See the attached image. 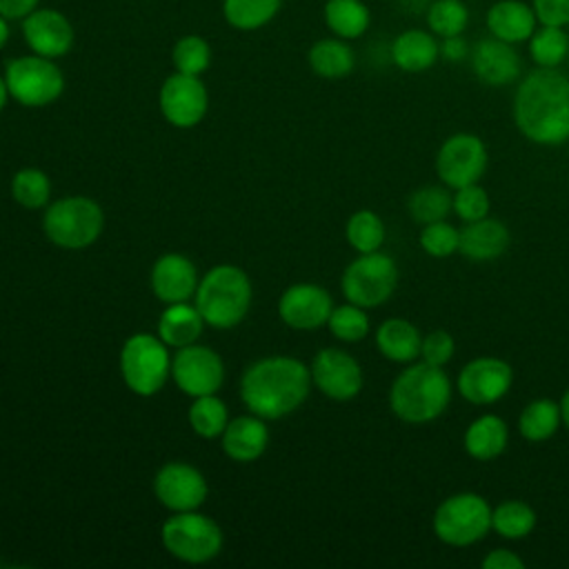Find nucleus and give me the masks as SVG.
Returning <instances> with one entry per match:
<instances>
[{
    "mask_svg": "<svg viewBox=\"0 0 569 569\" xmlns=\"http://www.w3.org/2000/svg\"><path fill=\"white\" fill-rule=\"evenodd\" d=\"M518 131L542 147L569 140V78L558 67H538L527 73L513 96Z\"/></svg>",
    "mask_w": 569,
    "mask_h": 569,
    "instance_id": "1",
    "label": "nucleus"
},
{
    "mask_svg": "<svg viewBox=\"0 0 569 569\" xmlns=\"http://www.w3.org/2000/svg\"><path fill=\"white\" fill-rule=\"evenodd\" d=\"M311 369L291 356H269L253 362L240 382L242 402L262 420L296 411L309 396Z\"/></svg>",
    "mask_w": 569,
    "mask_h": 569,
    "instance_id": "2",
    "label": "nucleus"
},
{
    "mask_svg": "<svg viewBox=\"0 0 569 569\" xmlns=\"http://www.w3.org/2000/svg\"><path fill=\"white\" fill-rule=\"evenodd\" d=\"M451 400V380L442 367L425 360L402 369L389 389V407L396 418L409 425H425L440 418Z\"/></svg>",
    "mask_w": 569,
    "mask_h": 569,
    "instance_id": "3",
    "label": "nucleus"
},
{
    "mask_svg": "<svg viewBox=\"0 0 569 569\" xmlns=\"http://www.w3.org/2000/svg\"><path fill=\"white\" fill-rule=\"evenodd\" d=\"M251 282L240 267L216 264L196 287V307L216 329L236 327L249 311Z\"/></svg>",
    "mask_w": 569,
    "mask_h": 569,
    "instance_id": "4",
    "label": "nucleus"
},
{
    "mask_svg": "<svg viewBox=\"0 0 569 569\" xmlns=\"http://www.w3.org/2000/svg\"><path fill=\"white\" fill-rule=\"evenodd\" d=\"M104 227L100 204L87 196L56 200L42 218L47 238L62 249H84L98 240Z\"/></svg>",
    "mask_w": 569,
    "mask_h": 569,
    "instance_id": "5",
    "label": "nucleus"
},
{
    "mask_svg": "<svg viewBox=\"0 0 569 569\" xmlns=\"http://www.w3.org/2000/svg\"><path fill=\"white\" fill-rule=\"evenodd\" d=\"M433 533L449 547H469L491 529V507L473 491H460L445 498L433 511Z\"/></svg>",
    "mask_w": 569,
    "mask_h": 569,
    "instance_id": "6",
    "label": "nucleus"
},
{
    "mask_svg": "<svg viewBox=\"0 0 569 569\" xmlns=\"http://www.w3.org/2000/svg\"><path fill=\"white\" fill-rule=\"evenodd\" d=\"M164 549L184 562H207L222 549V529L209 516L193 511H176L160 529Z\"/></svg>",
    "mask_w": 569,
    "mask_h": 569,
    "instance_id": "7",
    "label": "nucleus"
},
{
    "mask_svg": "<svg viewBox=\"0 0 569 569\" xmlns=\"http://www.w3.org/2000/svg\"><path fill=\"white\" fill-rule=\"evenodd\" d=\"M120 371L133 393H158L171 373L167 345L151 333L129 336L120 351Z\"/></svg>",
    "mask_w": 569,
    "mask_h": 569,
    "instance_id": "8",
    "label": "nucleus"
},
{
    "mask_svg": "<svg viewBox=\"0 0 569 569\" xmlns=\"http://www.w3.org/2000/svg\"><path fill=\"white\" fill-rule=\"evenodd\" d=\"M4 80L9 96L24 107H44L56 102L64 91L60 67L44 56H18L7 62Z\"/></svg>",
    "mask_w": 569,
    "mask_h": 569,
    "instance_id": "9",
    "label": "nucleus"
},
{
    "mask_svg": "<svg viewBox=\"0 0 569 569\" xmlns=\"http://www.w3.org/2000/svg\"><path fill=\"white\" fill-rule=\"evenodd\" d=\"M340 284L347 302L365 309L380 307L391 298L398 284V267L387 253H360L345 269Z\"/></svg>",
    "mask_w": 569,
    "mask_h": 569,
    "instance_id": "10",
    "label": "nucleus"
},
{
    "mask_svg": "<svg viewBox=\"0 0 569 569\" xmlns=\"http://www.w3.org/2000/svg\"><path fill=\"white\" fill-rule=\"evenodd\" d=\"M489 153L485 142L473 133L449 136L436 153V173L449 189L473 184L487 171Z\"/></svg>",
    "mask_w": 569,
    "mask_h": 569,
    "instance_id": "11",
    "label": "nucleus"
},
{
    "mask_svg": "<svg viewBox=\"0 0 569 569\" xmlns=\"http://www.w3.org/2000/svg\"><path fill=\"white\" fill-rule=\"evenodd\" d=\"M513 385V369L496 356H478L469 360L456 378L458 393L471 405H493L502 400Z\"/></svg>",
    "mask_w": 569,
    "mask_h": 569,
    "instance_id": "12",
    "label": "nucleus"
},
{
    "mask_svg": "<svg viewBox=\"0 0 569 569\" xmlns=\"http://www.w3.org/2000/svg\"><path fill=\"white\" fill-rule=\"evenodd\" d=\"M158 104L169 124L178 129H189L204 118L209 107V93L200 76L176 71L162 82Z\"/></svg>",
    "mask_w": 569,
    "mask_h": 569,
    "instance_id": "13",
    "label": "nucleus"
},
{
    "mask_svg": "<svg viewBox=\"0 0 569 569\" xmlns=\"http://www.w3.org/2000/svg\"><path fill=\"white\" fill-rule=\"evenodd\" d=\"M171 376L182 393L198 398L220 389L224 380V365L213 349L193 342L178 349L171 360Z\"/></svg>",
    "mask_w": 569,
    "mask_h": 569,
    "instance_id": "14",
    "label": "nucleus"
},
{
    "mask_svg": "<svg viewBox=\"0 0 569 569\" xmlns=\"http://www.w3.org/2000/svg\"><path fill=\"white\" fill-rule=\"evenodd\" d=\"M311 382L331 400H351L362 389V369L342 349H320L311 362Z\"/></svg>",
    "mask_w": 569,
    "mask_h": 569,
    "instance_id": "15",
    "label": "nucleus"
},
{
    "mask_svg": "<svg viewBox=\"0 0 569 569\" xmlns=\"http://www.w3.org/2000/svg\"><path fill=\"white\" fill-rule=\"evenodd\" d=\"M156 498L171 511H193L209 493L204 476L187 462H167L153 480Z\"/></svg>",
    "mask_w": 569,
    "mask_h": 569,
    "instance_id": "16",
    "label": "nucleus"
},
{
    "mask_svg": "<svg viewBox=\"0 0 569 569\" xmlns=\"http://www.w3.org/2000/svg\"><path fill=\"white\" fill-rule=\"evenodd\" d=\"M22 38L33 53L56 60L71 51L76 33L64 13L38 7L22 18Z\"/></svg>",
    "mask_w": 569,
    "mask_h": 569,
    "instance_id": "17",
    "label": "nucleus"
},
{
    "mask_svg": "<svg viewBox=\"0 0 569 569\" xmlns=\"http://www.w3.org/2000/svg\"><path fill=\"white\" fill-rule=\"evenodd\" d=\"M333 309V300L327 289L311 282L291 284L278 302V313L284 325L309 331L327 325Z\"/></svg>",
    "mask_w": 569,
    "mask_h": 569,
    "instance_id": "18",
    "label": "nucleus"
},
{
    "mask_svg": "<svg viewBox=\"0 0 569 569\" xmlns=\"http://www.w3.org/2000/svg\"><path fill=\"white\" fill-rule=\"evenodd\" d=\"M471 69L478 80L491 87L511 84L522 69L518 51L498 38H485L471 49Z\"/></svg>",
    "mask_w": 569,
    "mask_h": 569,
    "instance_id": "19",
    "label": "nucleus"
},
{
    "mask_svg": "<svg viewBox=\"0 0 569 569\" xmlns=\"http://www.w3.org/2000/svg\"><path fill=\"white\" fill-rule=\"evenodd\" d=\"M198 287V273L193 262L180 253H164L151 267V289L167 302H187Z\"/></svg>",
    "mask_w": 569,
    "mask_h": 569,
    "instance_id": "20",
    "label": "nucleus"
},
{
    "mask_svg": "<svg viewBox=\"0 0 569 569\" xmlns=\"http://www.w3.org/2000/svg\"><path fill=\"white\" fill-rule=\"evenodd\" d=\"M511 242V233L507 229L505 222L496 220V218H480L473 222H465V227L460 229V244L458 251L476 262H487V260H496L498 256H502L507 251Z\"/></svg>",
    "mask_w": 569,
    "mask_h": 569,
    "instance_id": "21",
    "label": "nucleus"
},
{
    "mask_svg": "<svg viewBox=\"0 0 569 569\" xmlns=\"http://www.w3.org/2000/svg\"><path fill=\"white\" fill-rule=\"evenodd\" d=\"M269 429L260 416H240L227 422L222 431V449L236 462H251L264 453Z\"/></svg>",
    "mask_w": 569,
    "mask_h": 569,
    "instance_id": "22",
    "label": "nucleus"
},
{
    "mask_svg": "<svg viewBox=\"0 0 569 569\" xmlns=\"http://www.w3.org/2000/svg\"><path fill=\"white\" fill-rule=\"evenodd\" d=\"M487 27L493 38L509 44L525 42L536 31L533 7L520 0H500L487 11Z\"/></svg>",
    "mask_w": 569,
    "mask_h": 569,
    "instance_id": "23",
    "label": "nucleus"
},
{
    "mask_svg": "<svg viewBox=\"0 0 569 569\" xmlns=\"http://www.w3.org/2000/svg\"><path fill=\"white\" fill-rule=\"evenodd\" d=\"M509 445V427L496 413H482L469 422L462 436L465 451L480 462L498 458Z\"/></svg>",
    "mask_w": 569,
    "mask_h": 569,
    "instance_id": "24",
    "label": "nucleus"
},
{
    "mask_svg": "<svg viewBox=\"0 0 569 569\" xmlns=\"http://www.w3.org/2000/svg\"><path fill=\"white\" fill-rule=\"evenodd\" d=\"M420 345L422 333L405 318H389L376 329V347L391 362H413L416 358H420Z\"/></svg>",
    "mask_w": 569,
    "mask_h": 569,
    "instance_id": "25",
    "label": "nucleus"
},
{
    "mask_svg": "<svg viewBox=\"0 0 569 569\" xmlns=\"http://www.w3.org/2000/svg\"><path fill=\"white\" fill-rule=\"evenodd\" d=\"M440 44L422 29H407L391 42V60L407 73H420L436 64Z\"/></svg>",
    "mask_w": 569,
    "mask_h": 569,
    "instance_id": "26",
    "label": "nucleus"
},
{
    "mask_svg": "<svg viewBox=\"0 0 569 569\" xmlns=\"http://www.w3.org/2000/svg\"><path fill=\"white\" fill-rule=\"evenodd\" d=\"M204 327V318L198 307H189L187 302L167 305L158 320V336L167 347H187L193 345Z\"/></svg>",
    "mask_w": 569,
    "mask_h": 569,
    "instance_id": "27",
    "label": "nucleus"
},
{
    "mask_svg": "<svg viewBox=\"0 0 569 569\" xmlns=\"http://www.w3.org/2000/svg\"><path fill=\"white\" fill-rule=\"evenodd\" d=\"M307 62L311 71L327 80L345 78L356 67L353 49L342 38H322L311 44L307 53Z\"/></svg>",
    "mask_w": 569,
    "mask_h": 569,
    "instance_id": "28",
    "label": "nucleus"
},
{
    "mask_svg": "<svg viewBox=\"0 0 569 569\" xmlns=\"http://www.w3.org/2000/svg\"><path fill=\"white\" fill-rule=\"evenodd\" d=\"M560 425H562L560 402H556L551 398L531 400L529 405H525V409L520 411V418H518V431L529 442L549 440L551 436H556Z\"/></svg>",
    "mask_w": 569,
    "mask_h": 569,
    "instance_id": "29",
    "label": "nucleus"
},
{
    "mask_svg": "<svg viewBox=\"0 0 569 569\" xmlns=\"http://www.w3.org/2000/svg\"><path fill=\"white\" fill-rule=\"evenodd\" d=\"M371 16L362 0H327L325 24L336 38L353 40L369 29Z\"/></svg>",
    "mask_w": 569,
    "mask_h": 569,
    "instance_id": "30",
    "label": "nucleus"
},
{
    "mask_svg": "<svg viewBox=\"0 0 569 569\" xmlns=\"http://www.w3.org/2000/svg\"><path fill=\"white\" fill-rule=\"evenodd\" d=\"M536 527V511L525 500H502L491 509V529L505 540H522Z\"/></svg>",
    "mask_w": 569,
    "mask_h": 569,
    "instance_id": "31",
    "label": "nucleus"
},
{
    "mask_svg": "<svg viewBox=\"0 0 569 569\" xmlns=\"http://www.w3.org/2000/svg\"><path fill=\"white\" fill-rule=\"evenodd\" d=\"M282 0H222V16L238 31H256L269 24Z\"/></svg>",
    "mask_w": 569,
    "mask_h": 569,
    "instance_id": "32",
    "label": "nucleus"
},
{
    "mask_svg": "<svg viewBox=\"0 0 569 569\" xmlns=\"http://www.w3.org/2000/svg\"><path fill=\"white\" fill-rule=\"evenodd\" d=\"M407 209L420 224L445 220L453 211V193H449L445 187L427 184L409 196Z\"/></svg>",
    "mask_w": 569,
    "mask_h": 569,
    "instance_id": "33",
    "label": "nucleus"
},
{
    "mask_svg": "<svg viewBox=\"0 0 569 569\" xmlns=\"http://www.w3.org/2000/svg\"><path fill=\"white\" fill-rule=\"evenodd\" d=\"M529 53L538 67H558L569 56V36L562 27L542 24L529 38Z\"/></svg>",
    "mask_w": 569,
    "mask_h": 569,
    "instance_id": "34",
    "label": "nucleus"
},
{
    "mask_svg": "<svg viewBox=\"0 0 569 569\" xmlns=\"http://www.w3.org/2000/svg\"><path fill=\"white\" fill-rule=\"evenodd\" d=\"M345 236L358 253H371L385 242V222L371 209H360L347 220Z\"/></svg>",
    "mask_w": 569,
    "mask_h": 569,
    "instance_id": "35",
    "label": "nucleus"
},
{
    "mask_svg": "<svg viewBox=\"0 0 569 569\" xmlns=\"http://www.w3.org/2000/svg\"><path fill=\"white\" fill-rule=\"evenodd\" d=\"M189 425L202 438L222 436L227 427V407L216 393L198 396L189 407Z\"/></svg>",
    "mask_w": 569,
    "mask_h": 569,
    "instance_id": "36",
    "label": "nucleus"
},
{
    "mask_svg": "<svg viewBox=\"0 0 569 569\" xmlns=\"http://www.w3.org/2000/svg\"><path fill=\"white\" fill-rule=\"evenodd\" d=\"M171 60H173L176 71L189 73V76H200L211 64V47L202 36L187 33L176 40Z\"/></svg>",
    "mask_w": 569,
    "mask_h": 569,
    "instance_id": "37",
    "label": "nucleus"
},
{
    "mask_svg": "<svg viewBox=\"0 0 569 569\" xmlns=\"http://www.w3.org/2000/svg\"><path fill=\"white\" fill-rule=\"evenodd\" d=\"M11 196L24 209H40L49 202L51 182L40 169H20L11 180Z\"/></svg>",
    "mask_w": 569,
    "mask_h": 569,
    "instance_id": "38",
    "label": "nucleus"
},
{
    "mask_svg": "<svg viewBox=\"0 0 569 569\" xmlns=\"http://www.w3.org/2000/svg\"><path fill=\"white\" fill-rule=\"evenodd\" d=\"M469 22V9L462 0H436L427 9V24L440 38L460 36Z\"/></svg>",
    "mask_w": 569,
    "mask_h": 569,
    "instance_id": "39",
    "label": "nucleus"
},
{
    "mask_svg": "<svg viewBox=\"0 0 569 569\" xmlns=\"http://www.w3.org/2000/svg\"><path fill=\"white\" fill-rule=\"evenodd\" d=\"M327 325L329 331L342 342H360L369 333V316L365 313V307L353 302L333 307Z\"/></svg>",
    "mask_w": 569,
    "mask_h": 569,
    "instance_id": "40",
    "label": "nucleus"
},
{
    "mask_svg": "<svg viewBox=\"0 0 569 569\" xmlns=\"http://www.w3.org/2000/svg\"><path fill=\"white\" fill-rule=\"evenodd\" d=\"M420 249L431 258H449L458 251L460 244V229H456L447 220H436L429 224H422V231L418 236Z\"/></svg>",
    "mask_w": 569,
    "mask_h": 569,
    "instance_id": "41",
    "label": "nucleus"
},
{
    "mask_svg": "<svg viewBox=\"0 0 569 569\" xmlns=\"http://www.w3.org/2000/svg\"><path fill=\"white\" fill-rule=\"evenodd\" d=\"M489 207H491L489 196L478 182L453 189V213L462 222H473L489 216Z\"/></svg>",
    "mask_w": 569,
    "mask_h": 569,
    "instance_id": "42",
    "label": "nucleus"
},
{
    "mask_svg": "<svg viewBox=\"0 0 569 569\" xmlns=\"http://www.w3.org/2000/svg\"><path fill=\"white\" fill-rule=\"evenodd\" d=\"M456 353V342L453 336L445 329H436L429 331L427 336H422V345H420V358L429 365L436 367H445Z\"/></svg>",
    "mask_w": 569,
    "mask_h": 569,
    "instance_id": "43",
    "label": "nucleus"
},
{
    "mask_svg": "<svg viewBox=\"0 0 569 569\" xmlns=\"http://www.w3.org/2000/svg\"><path fill=\"white\" fill-rule=\"evenodd\" d=\"M533 13L540 24H569V0H533Z\"/></svg>",
    "mask_w": 569,
    "mask_h": 569,
    "instance_id": "44",
    "label": "nucleus"
},
{
    "mask_svg": "<svg viewBox=\"0 0 569 569\" xmlns=\"http://www.w3.org/2000/svg\"><path fill=\"white\" fill-rule=\"evenodd\" d=\"M482 567L485 569H525V560L516 551L507 547H498L482 558Z\"/></svg>",
    "mask_w": 569,
    "mask_h": 569,
    "instance_id": "45",
    "label": "nucleus"
},
{
    "mask_svg": "<svg viewBox=\"0 0 569 569\" xmlns=\"http://www.w3.org/2000/svg\"><path fill=\"white\" fill-rule=\"evenodd\" d=\"M40 0H0V16L7 20H22L33 9H38Z\"/></svg>",
    "mask_w": 569,
    "mask_h": 569,
    "instance_id": "46",
    "label": "nucleus"
},
{
    "mask_svg": "<svg viewBox=\"0 0 569 569\" xmlns=\"http://www.w3.org/2000/svg\"><path fill=\"white\" fill-rule=\"evenodd\" d=\"M467 53H469V47H467V42H465L460 36L442 38L440 56H442L445 60H449V62H458V60H462Z\"/></svg>",
    "mask_w": 569,
    "mask_h": 569,
    "instance_id": "47",
    "label": "nucleus"
},
{
    "mask_svg": "<svg viewBox=\"0 0 569 569\" xmlns=\"http://www.w3.org/2000/svg\"><path fill=\"white\" fill-rule=\"evenodd\" d=\"M560 416H562V425L569 429V389L560 398Z\"/></svg>",
    "mask_w": 569,
    "mask_h": 569,
    "instance_id": "48",
    "label": "nucleus"
},
{
    "mask_svg": "<svg viewBox=\"0 0 569 569\" xmlns=\"http://www.w3.org/2000/svg\"><path fill=\"white\" fill-rule=\"evenodd\" d=\"M9 36H11V29H9V20H7L4 16H0V51L4 49V44H7Z\"/></svg>",
    "mask_w": 569,
    "mask_h": 569,
    "instance_id": "49",
    "label": "nucleus"
},
{
    "mask_svg": "<svg viewBox=\"0 0 569 569\" xmlns=\"http://www.w3.org/2000/svg\"><path fill=\"white\" fill-rule=\"evenodd\" d=\"M7 100H9V87H7V80H4V76H0V111L4 109Z\"/></svg>",
    "mask_w": 569,
    "mask_h": 569,
    "instance_id": "50",
    "label": "nucleus"
},
{
    "mask_svg": "<svg viewBox=\"0 0 569 569\" xmlns=\"http://www.w3.org/2000/svg\"><path fill=\"white\" fill-rule=\"evenodd\" d=\"M567 58H569V56H567Z\"/></svg>",
    "mask_w": 569,
    "mask_h": 569,
    "instance_id": "51",
    "label": "nucleus"
}]
</instances>
